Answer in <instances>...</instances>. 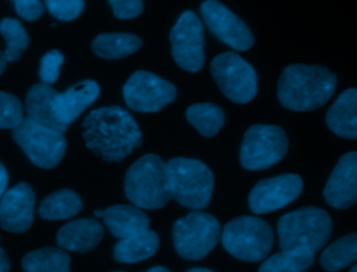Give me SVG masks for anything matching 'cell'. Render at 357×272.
I'll return each instance as SVG.
<instances>
[{
  "label": "cell",
  "mask_w": 357,
  "mask_h": 272,
  "mask_svg": "<svg viewBox=\"0 0 357 272\" xmlns=\"http://www.w3.org/2000/svg\"><path fill=\"white\" fill-rule=\"evenodd\" d=\"M49 13L60 21L75 20L85 7V0H45Z\"/></svg>",
  "instance_id": "4dcf8cb0"
},
{
  "label": "cell",
  "mask_w": 357,
  "mask_h": 272,
  "mask_svg": "<svg viewBox=\"0 0 357 272\" xmlns=\"http://www.w3.org/2000/svg\"><path fill=\"white\" fill-rule=\"evenodd\" d=\"M223 248L234 258L257 262L268 257L273 245L271 226L257 216H238L220 230Z\"/></svg>",
  "instance_id": "5b68a950"
},
{
  "label": "cell",
  "mask_w": 357,
  "mask_h": 272,
  "mask_svg": "<svg viewBox=\"0 0 357 272\" xmlns=\"http://www.w3.org/2000/svg\"><path fill=\"white\" fill-rule=\"evenodd\" d=\"M103 226L96 219H77L60 227L56 236L61 250L74 252H89L103 239Z\"/></svg>",
  "instance_id": "ac0fdd59"
},
{
  "label": "cell",
  "mask_w": 357,
  "mask_h": 272,
  "mask_svg": "<svg viewBox=\"0 0 357 272\" xmlns=\"http://www.w3.org/2000/svg\"><path fill=\"white\" fill-rule=\"evenodd\" d=\"M187 272H213V271H211L208 268H192V269H190Z\"/></svg>",
  "instance_id": "f35d334b"
},
{
  "label": "cell",
  "mask_w": 357,
  "mask_h": 272,
  "mask_svg": "<svg viewBox=\"0 0 357 272\" xmlns=\"http://www.w3.org/2000/svg\"><path fill=\"white\" fill-rule=\"evenodd\" d=\"M81 209V197L74 190L61 188L40 202L39 215L46 220H61L75 216Z\"/></svg>",
  "instance_id": "cb8c5ba5"
},
{
  "label": "cell",
  "mask_w": 357,
  "mask_h": 272,
  "mask_svg": "<svg viewBox=\"0 0 357 272\" xmlns=\"http://www.w3.org/2000/svg\"><path fill=\"white\" fill-rule=\"evenodd\" d=\"M357 258V234L350 233L328 245L321 254L319 264L325 271L336 272L353 264Z\"/></svg>",
  "instance_id": "83f0119b"
},
{
  "label": "cell",
  "mask_w": 357,
  "mask_h": 272,
  "mask_svg": "<svg viewBox=\"0 0 357 272\" xmlns=\"http://www.w3.org/2000/svg\"><path fill=\"white\" fill-rule=\"evenodd\" d=\"M6 64H7V61H6V59H4V54H3V52H0V75L4 73Z\"/></svg>",
  "instance_id": "8d00e7d4"
},
{
  "label": "cell",
  "mask_w": 357,
  "mask_h": 272,
  "mask_svg": "<svg viewBox=\"0 0 357 272\" xmlns=\"http://www.w3.org/2000/svg\"><path fill=\"white\" fill-rule=\"evenodd\" d=\"M142 40L132 33L107 32L98 35L92 42V50L102 59H123L135 53Z\"/></svg>",
  "instance_id": "603a6c76"
},
{
  "label": "cell",
  "mask_w": 357,
  "mask_h": 272,
  "mask_svg": "<svg viewBox=\"0 0 357 272\" xmlns=\"http://www.w3.org/2000/svg\"><path fill=\"white\" fill-rule=\"evenodd\" d=\"M113 14L120 20L135 18L142 13V0H109Z\"/></svg>",
  "instance_id": "d6a6232c"
},
{
  "label": "cell",
  "mask_w": 357,
  "mask_h": 272,
  "mask_svg": "<svg viewBox=\"0 0 357 272\" xmlns=\"http://www.w3.org/2000/svg\"><path fill=\"white\" fill-rule=\"evenodd\" d=\"M99 84L93 80H84L54 98V113L59 121L70 126L84 110H86L99 96Z\"/></svg>",
  "instance_id": "e0dca14e"
},
{
  "label": "cell",
  "mask_w": 357,
  "mask_h": 272,
  "mask_svg": "<svg viewBox=\"0 0 357 272\" xmlns=\"http://www.w3.org/2000/svg\"><path fill=\"white\" fill-rule=\"evenodd\" d=\"M7 184H8V174L6 167L3 166V163L0 162V198L3 197V194L7 190Z\"/></svg>",
  "instance_id": "e575fe53"
},
{
  "label": "cell",
  "mask_w": 357,
  "mask_h": 272,
  "mask_svg": "<svg viewBox=\"0 0 357 272\" xmlns=\"http://www.w3.org/2000/svg\"><path fill=\"white\" fill-rule=\"evenodd\" d=\"M350 272H357V266H356V265H353V266H351V269H350Z\"/></svg>",
  "instance_id": "ab89813d"
},
{
  "label": "cell",
  "mask_w": 357,
  "mask_h": 272,
  "mask_svg": "<svg viewBox=\"0 0 357 272\" xmlns=\"http://www.w3.org/2000/svg\"><path fill=\"white\" fill-rule=\"evenodd\" d=\"M24 120V107L17 96L0 91V128H15Z\"/></svg>",
  "instance_id": "f546056e"
},
{
  "label": "cell",
  "mask_w": 357,
  "mask_h": 272,
  "mask_svg": "<svg viewBox=\"0 0 357 272\" xmlns=\"http://www.w3.org/2000/svg\"><path fill=\"white\" fill-rule=\"evenodd\" d=\"M185 117L191 126L204 137L216 135L225 124V112L215 103H194L185 110Z\"/></svg>",
  "instance_id": "4316f807"
},
{
  "label": "cell",
  "mask_w": 357,
  "mask_h": 272,
  "mask_svg": "<svg viewBox=\"0 0 357 272\" xmlns=\"http://www.w3.org/2000/svg\"><path fill=\"white\" fill-rule=\"evenodd\" d=\"M332 233V219L326 211L304 206L283 215L278 220L279 245L282 250H321Z\"/></svg>",
  "instance_id": "277c9868"
},
{
  "label": "cell",
  "mask_w": 357,
  "mask_h": 272,
  "mask_svg": "<svg viewBox=\"0 0 357 272\" xmlns=\"http://www.w3.org/2000/svg\"><path fill=\"white\" fill-rule=\"evenodd\" d=\"M124 192L139 209L163 208L173 198L167 163L155 153L138 158L126 173Z\"/></svg>",
  "instance_id": "3957f363"
},
{
  "label": "cell",
  "mask_w": 357,
  "mask_h": 272,
  "mask_svg": "<svg viewBox=\"0 0 357 272\" xmlns=\"http://www.w3.org/2000/svg\"><path fill=\"white\" fill-rule=\"evenodd\" d=\"M289 141L279 126L254 124L243 138L240 163L248 170H264L279 163L286 155Z\"/></svg>",
  "instance_id": "ba28073f"
},
{
  "label": "cell",
  "mask_w": 357,
  "mask_h": 272,
  "mask_svg": "<svg viewBox=\"0 0 357 272\" xmlns=\"http://www.w3.org/2000/svg\"><path fill=\"white\" fill-rule=\"evenodd\" d=\"M63 61H64V56L57 49H52L43 54V57L40 59V67H39V77L43 84L52 85L57 81Z\"/></svg>",
  "instance_id": "1f68e13d"
},
{
  "label": "cell",
  "mask_w": 357,
  "mask_h": 272,
  "mask_svg": "<svg viewBox=\"0 0 357 272\" xmlns=\"http://www.w3.org/2000/svg\"><path fill=\"white\" fill-rule=\"evenodd\" d=\"M88 149L106 162H120L142 144L134 117L120 106H105L89 112L82 123Z\"/></svg>",
  "instance_id": "6da1fadb"
},
{
  "label": "cell",
  "mask_w": 357,
  "mask_h": 272,
  "mask_svg": "<svg viewBox=\"0 0 357 272\" xmlns=\"http://www.w3.org/2000/svg\"><path fill=\"white\" fill-rule=\"evenodd\" d=\"M173 198L184 208L202 211L208 208L213 191V174L198 159L173 158L167 162Z\"/></svg>",
  "instance_id": "8992f818"
},
{
  "label": "cell",
  "mask_w": 357,
  "mask_h": 272,
  "mask_svg": "<svg viewBox=\"0 0 357 272\" xmlns=\"http://www.w3.org/2000/svg\"><path fill=\"white\" fill-rule=\"evenodd\" d=\"M146 272H169L165 266H153L151 269H148Z\"/></svg>",
  "instance_id": "74e56055"
},
{
  "label": "cell",
  "mask_w": 357,
  "mask_h": 272,
  "mask_svg": "<svg viewBox=\"0 0 357 272\" xmlns=\"http://www.w3.org/2000/svg\"><path fill=\"white\" fill-rule=\"evenodd\" d=\"M35 192L28 183L6 190L0 198V226L11 233L26 232L35 213Z\"/></svg>",
  "instance_id": "9a60e30c"
},
{
  "label": "cell",
  "mask_w": 357,
  "mask_h": 272,
  "mask_svg": "<svg viewBox=\"0 0 357 272\" xmlns=\"http://www.w3.org/2000/svg\"><path fill=\"white\" fill-rule=\"evenodd\" d=\"M95 216L103 219L107 230L119 239L149 229V216L134 205H113L106 209H96Z\"/></svg>",
  "instance_id": "d6986e66"
},
{
  "label": "cell",
  "mask_w": 357,
  "mask_h": 272,
  "mask_svg": "<svg viewBox=\"0 0 357 272\" xmlns=\"http://www.w3.org/2000/svg\"><path fill=\"white\" fill-rule=\"evenodd\" d=\"M326 124L339 137L357 138V91H343L326 112Z\"/></svg>",
  "instance_id": "44dd1931"
},
{
  "label": "cell",
  "mask_w": 357,
  "mask_h": 272,
  "mask_svg": "<svg viewBox=\"0 0 357 272\" xmlns=\"http://www.w3.org/2000/svg\"><path fill=\"white\" fill-rule=\"evenodd\" d=\"M0 33L3 35L7 47L4 50L6 61H17L28 49L29 36L22 24L15 18H3L0 21Z\"/></svg>",
  "instance_id": "f1b7e54d"
},
{
  "label": "cell",
  "mask_w": 357,
  "mask_h": 272,
  "mask_svg": "<svg viewBox=\"0 0 357 272\" xmlns=\"http://www.w3.org/2000/svg\"><path fill=\"white\" fill-rule=\"evenodd\" d=\"M13 138L29 160L42 169L56 167L67 148L63 133L39 126L26 117L13 128Z\"/></svg>",
  "instance_id": "9c48e42d"
},
{
  "label": "cell",
  "mask_w": 357,
  "mask_h": 272,
  "mask_svg": "<svg viewBox=\"0 0 357 272\" xmlns=\"http://www.w3.org/2000/svg\"><path fill=\"white\" fill-rule=\"evenodd\" d=\"M70 255L61 248H39L22 258L25 272H70Z\"/></svg>",
  "instance_id": "484cf974"
},
{
  "label": "cell",
  "mask_w": 357,
  "mask_h": 272,
  "mask_svg": "<svg viewBox=\"0 0 357 272\" xmlns=\"http://www.w3.org/2000/svg\"><path fill=\"white\" fill-rule=\"evenodd\" d=\"M301 191L303 180L298 174H279L258 181L248 195V205L254 213L273 212L293 202Z\"/></svg>",
  "instance_id": "5bb4252c"
},
{
  "label": "cell",
  "mask_w": 357,
  "mask_h": 272,
  "mask_svg": "<svg viewBox=\"0 0 357 272\" xmlns=\"http://www.w3.org/2000/svg\"><path fill=\"white\" fill-rule=\"evenodd\" d=\"M201 15L209 31L234 50H248L254 43L251 29L233 11L218 0H205Z\"/></svg>",
  "instance_id": "4fadbf2b"
},
{
  "label": "cell",
  "mask_w": 357,
  "mask_h": 272,
  "mask_svg": "<svg viewBox=\"0 0 357 272\" xmlns=\"http://www.w3.org/2000/svg\"><path fill=\"white\" fill-rule=\"evenodd\" d=\"M57 91L47 84H35L26 93L25 110L26 119L59 133L67 131V126L61 124L54 113V98Z\"/></svg>",
  "instance_id": "ffe728a7"
},
{
  "label": "cell",
  "mask_w": 357,
  "mask_h": 272,
  "mask_svg": "<svg viewBox=\"0 0 357 272\" xmlns=\"http://www.w3.org/2000/svg\"><path fill=\"white\" fill-rule=\"evenodd\" d=\"M114 272H123V271H114Z\"/></svg>",
  "instance_id": "60d3db41"
},
{
  "label": "cell",
  "mask_w": 357,
  "mask_h": 272,
  "mask_svg": "<svg viewBox=\"0 0 357 272\" xmlns=\"http://www.w3.org/2000/svg\"><path fill=\"white\" fill-rule=\"evenodd\" d=\"M0 272H10V261L6 251L0 247Z\"/></svg>",
  "instance_id": "d590c367"
},
{
  "label": "cell",
  "mask_w": 357,
  "mask_h": 272,
  "mask_svg": "<svg viewBox=\"0 0 357 272\" xmlns=\"http://www.w3.org/2000/svg\"><path fill=\"white\" fill-rule=\"evenodd\" d=\"M159 248V236L153 230H144L120 239L113 248V258L119 262L132 264L151 258Z\"/></svg>",
  "instance_id": "7402d4cb"
},
{
  "label": "cell",
  "mask_w": 357,
  "mask_h": 272,
  "mask_svg": "<svg viewBox=\"0 0 357 272\" xmlns=\"http://www.w3.org/2000/svg\"><path fill=\"white\" fill-rule=\"evenodd\" d=\"M15 11L26 21H36L43 14V3L40 0H13Z\"/></svg>",
  "instance_id": "836d02e7"
},
{
  "label": "cell",
  "mask_w": 357,
  "mask_h": 272,
  "mask_svg": "<svg viewBox=\"0 0 357 272\" xmlns=\"http://www.w3.org/2000/svg\"><path fill=\"white\" fill-rule=\"evenodd\" d=\"M336 89V75L322 66L290 64L278 82V99L286 109L311 112L324 106Z\"/></svg>",
  "instance_id": "7a4b0ae2"
},
{
  "label": "cell",
  "mask_w": 357,
  "mask_h": 272,
  "mask_svg": "<svg viewBox=\"0 0 357 272\" xmlns=\"http://www.w3.org/2000/svg\"><path fill=\"white\" fill-rule=\"evenodd\" d=\"M172 56L185 71L197 73L205 63V38L201 20L192 11H184L170 31Z\"/></svg>",
  "instance_id": "7c38bea8"
},
{
  "label": "cell",
  "mask_w": 357,
  "mask_h": 272,
  "mask_svg": "<svg viewBox=\"0 0 357 272\" xmlns=\"http://www.w3.org/2000/svg\"><path fill=\"white\" fill-rule=\"evenodd\" d=\"M324 197L336 209H346L357 199V153H344L333 167L324 188Z\"/></svg>",
  "instance_id": "2e32d148"
},
{
  "label": "cell",
  "mask_w": 357,
  "mask_h": 272,
  "mask_svg": "<svg viewBox=\"0 0 357 272\" xmlns=\"http://www.w3.org/2000/svg\"><path fill=\"white\" fill-rule=\"evenodd\" d=\"M314 264V252L308 248L282 250L268 257L258 272H305Z\"/></svg>",
  "instance_id": "d4e9b609"
},
{
  "label": "cell",
  "mask_w": 357,
  "mask_h": 272,
  "mask_svg": "<svg viewBox=\"0 0 357 272\" xmlns=\"http://www.w3.org/2000/svg\"><path fill=\"white\" fill-rule=\"evenodd\" d=\"M211 73L222 93L236 103L251 102L258 91L254 67L234 52L218 54L211 63Z\"/></svg>",
  "instance_id": "30bf717a"
},
{
  "label": "cell",
  "mask_w": 357,
  "mask_h": 272,
  "mask_svg": "<svg viewBox=\"0 0 357 272\" xmlns=\"http://www.w3.org/2000/svg\"><path fill=\"white\" fill-rule=\"evenodd\" d=\"M176 86L159 75L138 70L130 75L123 86L127 106L141 113H155L176 99Z\"/></svg>",
  "instance_id": "8fae6325"
},
{
  "label": "cell",
  "mask_w": 357,
  "mask_h": 272,
  "mask_svg": "<svg viewBox=\"0 0 357 272\" xmlns=\"http://www.w3.org/2000/svg\"><path fill=\"white\" fill-rule=\"evenodd\" d=\"M218 219L206 212L192 211L173 225V243L177 254L190 261L206 257L220 239Z\"/></svg>",
  "instance_id": "52a82bcc"
}]
</instances>
